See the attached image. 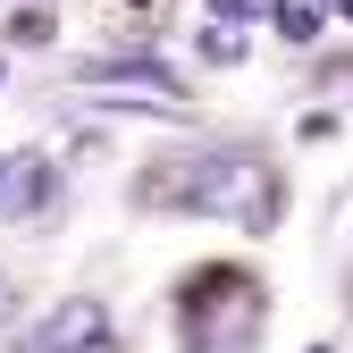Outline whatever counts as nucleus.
I'll list each match as a JSON object with an SVG mask.
<instances>
[{
    "label": "nucleus",
    "instance_id": "obj_6",
    "mask_svg": "<svg viewBox=\"0 0 353 353\" xmlns=\"http://www.w3.org/2000/svg\"><path fill=\"white\" fill-rule=\"evenodd\" d=\"M270 17H278V34H286V42H312V34H320V0H278Z\"/></svg>",
    "mask_w": 353,
    "mask_h": 353
},
{
    "label": "nucleus",
    "instance_id": "obj_3",
    "mask_svg": "<svg viewBox=\"0 0 353 353\" xmlns=\"http://www.w3.org/2000/svg\"><path fill=\"white\" fill-rule=\"evenodd\" d=\"M101 336H110V312L93 294H76V303H59V312L26 336V353H101Z\"/></svg>",
    "mask_w": 353,
    "mask_h": 353
},
{
    "label": "nucleus",
    "instance_id": "obj_10",
    "mask_svg": "<svg viewBox=\"0 0 353 353\" xmlns=\"http://www.w3.org/2000/svg\"><path fill=\"white\" fill-rule=\"evenodd\" d=\"M143 9H160V0H143Z\"/></svg>",
    "mask_w": 353,
    "mask_h": 353
},
{
    "label": "nucleus",
    "instance_id": "obj_5",
    "mask_svg": "<svg viewBox=\"0 0 353 353\" xmlns=\"http://www.w3.org/2000/svg\"><path fill=\"white\" fill-rule=\"evenodd\" d=\"M84 84H93V93H126V101H176V84L168 76H152V59H118V68H101V76H84Z\"/></svg>",
    "mask_w": 353,
    "mask_h": 353
},
{
    "label": "nucleus",
    "instance_id": "obj_4",
    "mask_svg": "<svg viewBox=\"0 0 353 353\" xmlns=\"http://www.w3.org/2000/svg\"><path fill=\"white\" fill-rule=\"evenodd\" d=\"M51 194H59L51 160H34V152H9V160H0V219H34Z\"/></svg>",
    "mask_w": 353,
    "mask_h": 353
},
{
    "label": "nucleus",
    "instance_id": "obj_8",
    "mask_svg": "<svg viewBox=\"0 0 353 353\" xmlns=\"http://www.w3.org/2000/svg\"><path fill=\"white\" fill-rule=\"evenodd\" d=\"M210 9H219V17H228V26H236V17H270V9H278V0H210Z\"/></svg>",
    "mask_w": 353,
    "mask_h": 353
},
{
    "label": "nucleus",
    "instance_id": "obj_2",
    "mask_svg": "<svg viewBox=\"0 0 353 353\" xmlns=\"http://www.w3.org/2000/svg\"><path fill=\"white\" fill-rule=\"evenodd\" d=\"M176 312H185V353H244V336L261 328V286L236 270H202Z\"/></svg>",
    "mask_w": 353,
    "mask_h": 353
},
{
    "label": "nucleus",
    "instance_id": "obj_7",
    "mask_svg": "<svg viewBox=\"0 0 353 353\" xmlns=\"http://www.w3.org/2000/svg\"><path fill=\"white\" fill-rule=\"evenodd\" d=\"M0 353H26V320H17V286L0 278Z\"/></svg>",
    "mask_w": 353,
    "mask_h": 353
},
{
    "label": "nucleus",
    "instance_id": "obj_9",
    "mask_svg": "<svg viewBox=\"0 0 353 353\" xmlns=\"http://www.w3.org/2000/svg\"><path fill=\"white\" fill-rule=\"evenodd\" d=\"M336 9H345V17H353V0H336Z\"/></svg>",
    "mask_w": 353,
    "mask_h": 353
},
{
    "label": "nucleus",
    "instance_id": "obj_1",
    "mask_svg": "<svg viewBox=\"0 0 353 353\" xmlns=\"http://www.w3.org/2000/svg\"><path fill=\"white\" fill-rule=\"evenodd\" d=\"M143 202L160 210H194V219H236V228H278V168L270 160H252V152H228V143H210V152H176L143 176Z\"/></svg>",
    "mask_w": 353,
    "mask_h": 353
}]
</instances>
